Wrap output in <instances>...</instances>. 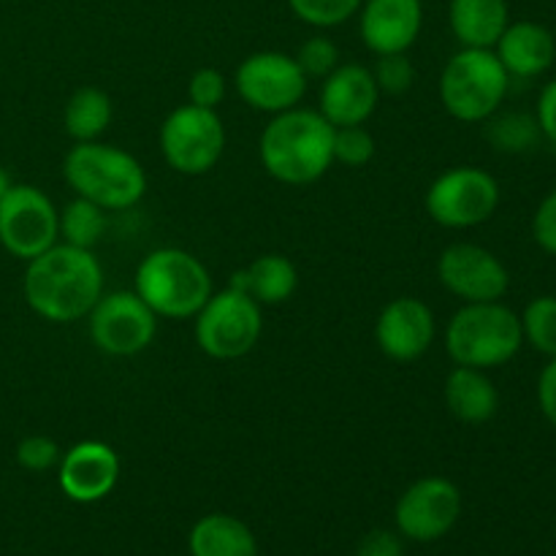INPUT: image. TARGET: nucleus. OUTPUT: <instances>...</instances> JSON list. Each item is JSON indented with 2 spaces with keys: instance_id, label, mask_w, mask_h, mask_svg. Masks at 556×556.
<instances>
[{
  "instance_id": "nucleus-32",
  "label": "nucleus",
  "mask_w": 556,
  "mask_h": 556,
  "mask_svg": "<svg viewBox=\"0 0 556 556\" xmlns=\"http://www.w3.org/2000/svg\"><path fill=\"white\" fill-rule=\"evenodd\" d=\"M60 456H63V451L47 434H27L16 445V465L27 472L54 470L60 465Z\"/></svg>"
},
{
  "instance_id": "nucleus-16",
  "label": "nucleus",
  "mask_w": 556,
  "mask_h": 556,
  "mask_svg": "<svg viewBox=\"0 0 556 556\" xmlns=\"http://www.w3.org/2000/svg\"><path fill=\"white\" fill-rule=\"evenodd\" d=\"M60 489L68 500L81 505L109 497L119 481V456L101 440H81L63 451L58 465Z\"/></svg>"
},
{
  "instance_id": "nucleus-5",
  "label": "nucleus",
  "mask_w": 556,
  "mask_h": 556,
  "mask_svg": "<svg viewBox=\"0 0 556 556\" xmlns=\"http://www.w3.org/2000/svg\"><path fill=\"white\" fill-rule=\"evenodd\" d=\"M136 293L157 318L188 320L195 318L212 296V277L188 250L161 248L141 258Z\"/></svg>"
},
{
  "instance_id": "nucleus-27",
  "label": "nucleus",
  "mask_w": 556,
  "mask_h": 556,
  "mask_svg": "<svg viewBox=\"0 0 556 556\" xmlns=\"http://www.w3.org/2000/svg\"><path fill=\"white\" fill-rule=\"evenodd\" d=\"M521 318V334L530 348L543 356H556V296H535L525 307Z\"/></svg>"
},
{
  "instance_id": "nucleus-10",
  "label": "nucleus",
  "mask_w": 556,
  "mask_h": 556,
  "mask_svg": "<svg viewBox=\"0 0 556 556\" xmlns=\"http://www.w3.org/2000/svg\"><path fill=\"white\" fill-rule=\"evenodd\" d=\"M60 239V212L36 185H11L0 199V244L14 258L33 261Z\"/></svg>"
},
{
  "instance_id": "nucleus-1",
  "label": "nucleus",
  "mask_w": 556,
  "mask_h": 556,
  "mask_svg": "<svg viewBox=\"0 0 556 556\" xmlns=\"http://www.w3.org/2000/svg\"><path fill=\"white\" fill-rule=\"evenodd\" d=\"M25 302L49 324H74L90 315L103 296V269L92 250L58 242L27 261Z\"/></svg>"
},
{
  "instance_id": "nucleus-21",
  "label": "nucleus",
  "mask_w": 556,
  "mask_h": 556,
  "mask_svg": "<svg viewBox=\"0 0 556 556\" xmlns=\"http://www.w3.org/2000/svg\"><path fill=\"white\" fill-rule=\"evenodd\" d=\"M237 291L248 293L253 302H258L261 307H275V304H286L288 299L296 293L299 288V271L293 266L291 258L280 253H264L248 264L244 269H239L237 275L228 282Z\"/></svg>"
},
{
  "instance_id": "nucleus-22",
  "label": "nucleus",
  "mask_w": 556,
  "mask_h": 556,
  "mask_svg": "<svg viewBox=\"0 0 556 556\" xmlns=\"http://www.w3.org/2000/svg\"><path fill=\"white\" fill-rule=\"evenodd\" d=\"M451 30L467 49H494L510 25L508 0H451Z\"/></svg>"
},
{
  "instance_id": "nucleus-2",
  "label": "nucleus",
  "mask_w": 556,
  "mask_h": 556,
  "mask_svg": "<svg viewBox=\"0 0 556 556\" xmlns=\"http://www.w3.org/2000/svg\"><path fill=\"white\" fill-rule=\"evenodd\" d=\"M334 130L318 109L271 114L258 144L266 174L282 185L318 182L334 163Z\"/></svg>"
},
{
  "instance_id": "nucleus-4",
  "label": "nucleus",
  "mask_w": 556,
  "mask_h": 556,
  "mask_svg": "<svg viewBox=\"0 0 556 556\" xmlns=\"http://www.w3.org/2000/svg\"><path fill=\"white\" fill-rule=\"evenodd\" d=\"M525 345L521 318L503 302H476L456 309L445 329V351L456 367L497 369Z\"/></svg>"
},
{
  "instance_id": "nucleus-23",
  "label": "nucleus",
  "mask_w": 556,
  "mask_h": 556,
  "mask_svg": "<svg viewBox=\"0 0 556 556\" xmlns=\"http://www.w3.org/2000/svg\"><path fill=\"white\" fill-rule=\"evenodd\" d=\"M190 556H258L253 530L228 514H210L188 535Z\"/></svg>"
},
{
  "instance_id": "nucleus-14",
  "label": "nucleus",
  "mask_w": 556,
  "mask_h": 556,
  "mask_svg": "<svg viewBox=\"0 0 556 556\" xmlns=\"http://www.w3.org/2000/svg\"><path fill=\"white\" fill-rule=\"evenodd\" d=\"M438 277L448 293L465 304L500 302L510 288V271L492 250L454 242L440 253Z\"/></svg>"
},
{
  "instance_id": "nucleus-18",
  "label": "nucleus",
  "mask_w": 556,
  "mask_h": 556,
  "mask_svg": "<svg viewBox=\"0 0 556 556\" xmlns=\"http://www.w3.org/2000/svg\"><path fill=\"white\" fill-rule=\"evenodd\" d=\"M380 101L378 81L372 71L358 63H340L320 85L318 112L334 128L364 125L375 114Z\"/></svg>"
},
{
  "instance_id": "nucleus-19",
  "label": "nucleus",
  "mask_w": 556,
  "mask_h": 556,
  "mask_svg": "<svg viewBox=\"0 0 556 556\" xmlns=\"http://www.w3.org/2000/svg\"><path fill=\"white\" fill-rule=\"evenodd\" d=\"M494 54L505 65L510 79H535L543 76L556 60L554 33L541 22H510L500 41L494 43Z\"/></svg>"
},
{
  "instance_id": "nucleus-3",
  "label": "nucleus",
  "mask_w": 556,
  "mask_h": 556,
  "mask_svg": "<svg viewBox=\"0 0 556 556\" xmlns=\"http://www.w3.org/2000/svg\"><path fill=\"white\" fill-rule=\"evenodd\" d=\"M63 177L79 199L106 212H123L147 193V172L130 152L103 141H76L63 161Z\"/></svg>"
},
{
  "instance_id": "nucleus-30",
  "label": "nucleus",
  "mask_w": 556,
  "mask_h": 556,
  "mask_svg": "<svg viewBox=\"0 0 556 556\" xmlns=\"http://www.w3.org/2000/svg\"><path fill=\"white\" fill-rule=\"evenodd\" d=\"M293 60L299 63L302 74L309 79H326L331 71L340 65V49L331 38L326 36H313L299 47V52L293 54Z\"/></svg>"
},
{
  "instance_id": "nucleus-20",
  "label": "nucleus",
  "mask_w": 556,
  "mask_h": 556,
  "mask_svg": "<svg viewBox=\"0 0 556 556\" xmlns=\"http://www.w3.org/2000/svg\"><path fill=\"white\" fill-rule=\"evenodd\" d=\"M443 400L451 416L462 424H470V427L492 421L500 407L497 386L483 369L472 367L451 369L443 386Z\"/></svg>"
},
{
  "instance_id": "nucleus-31",
  "label": "nucleus",
  "mask_w": 556,
  "mask_h": 556,
  "mask_svg": "<svg viewBox=\"0 0 556 556\" xmlns=\"http://www.w3.org/2000/svg\"><path fill=\"white\" fill-rule=\"evenodd\" d=\"M369 71H372L375 81H378L380 96H383V92L386 96H405L413 87V81H416V68H413V63L407 60V52L380 54L375 68Z\"/></svg>"
},
{
  "instance_id": "nucleus-11",
  "label": "nucleus",
  "mask_w": 556,
  "mask_h": 556,
  "mask_svg": "<svg viewBox=\"0 0 556 556\" xmlns=\"http://www.w3.org/2000/svg\"><path fill=\"white\" fill-rule=\"evenodd\" d=\"M233 87L255 112L280 114L302 103L307 92V76L302 74L293 54L255 52L239 63Z\"/></svg>"
},
{
  "instance_id": "nucleus-38",
  "label": "nucleus",
  "mask_w": 556,
  "mask_h": 556,
  "mask_svg": "<svg viewBox=\"0 0 556 556\" xmlns=\"http://www.w3.org/2000/svg\"><path fill=\"white\" fill-rule=\"evenodd\" d=\"M11 185H14V182H11L9 172H5V168L0 166V199H3V195L9 193V188H11Z\"/></svg>"
},
{
  "instance_id": "nucleus-34",
  "label": "nucleus",
  "mask_w": 556,
  "mask_h": 556,
  "mask_svg": "<svg viewBox=\"0 0 556 556\" xmlns=\"http://www.w3.org/2000/svg\"><path fill=\"white\" fill-rule=\"evenodd\" d=\"M532 237L543 253L556 255V190L538 204L535 217H532Z\"/></svg>"
},
{
  "instance_id": "nucleus-24",
  "label": "nucleus",
  "mask_w": 556,
  "mask_h": 556,
  "mask_svg": "<svg viewBox=\"0 0 556 556\" xmlns=\"http://www.w3.org/2000/svg\"><path fill=\"white\" fill-rule=\"evenodd\" d=\"M112 98L101 87H79L65 103L63 125L74 141H98L112 125Z\"/></svg>"
},
{
  "instance_id": "nucleus-9",
  "label": "nucleus",
  "mask_w": 556,
  "mask_h": 556,
  "mask_svg": "<svg viewBox=\"0 0 556 556\" xmlns=\"http://www.w3.org/2000/svg\"><path fill=\"white\" fill-rule=\"evenodd\" d=\"M429 217L443 228H476L500 206V182L478 166H456L440 174L427 190Z\"/></svg>"
},
{
  "instance_id": "nucleus-26",
  "label": "nucleus",
  "mask_w": 556,
  "mask_h": 556,
  "mask_svg": "<svg viewBox=\"0 0 556 556\" xmlns=\"http://www.w3.org/2000/svg\"><path fill=\"white\" fill-rule=\"evenodd\" d=\"M486 139L500 152H527L541 141V128L538 119L530 114L508 112V114H494L486 119Z\"/></svg>"
},
{
  "instance_id": "nucleus-36",
  "label": "nucleus",
  "mask_w": 556,
  "mask_h": 556,
  "mask_svg": "<svg viewBox=\"0 0 556 556\" xmlns=\"http://www.w3.org/2000/svg\"><path fill=\"white\" fill-rule=\"evenodd\" d=\"M538 128H541L543 139H548L552 144H556V76L552 81H546L538 96Z\"/></svg>"
},
{
  "instance_id": "nucleus-12",
  "label": "nucleus",
  "mask_w": 556,
  "mask_h": 556,
  "mask_svg": "<svg viewBox=\"0 0 556 556\" xmlns=\"http://www.w3.org/2000/svg\"><path fill=\"white\" fill-rule=\"evenodd\" d=\"M87 318L92 345L106 356H136L155 340L157 315L136 291L103 293Z\"/></svg>"
},
{
  "instance_id": "nucleus-33",
  "label": "nucleus",
  "mask_w": 556,
  "mask_h": 556,
  "mask_svg": "<svg viewBox=\"0 0 556 556\" xmlns=\"http://www.w3.org/2000/svg\"><path fill=\"white\" fill-rule=\"evenodd\" d=\"M228 79L217 68H199L188 81V98L193 106L215 109L226 101Z\"/></svg>"
},
{
  "instance_id": "nucleus-29",
  "label": "nucleus",
  "mask_w": 556,
  "mask_h": 556,
  "mask_svg": "<svg viewBox=\"0 0 556 556\" xmlns=\"http://www.w3.org/2000/svg\"><path fill=\"white\" fill-rule=\"evenodd\" d=\"M375 157V139L364 125H348L334 130V163L348 168L367 166Z\"/></svg>"
},
{
  "instance_id": "nucleus-8",
  "label": "nucleus",
  "mask_w": 556,
  "mask_h": 556,
  "mask_svg": "<svg viewBox=\"0 0 556 556\" xmlns=\"http://www.w3.org/2000/svg\"><path fill=\"white\" fill-rule=\"evenodd\" d=\"M157 144L168 168L185 177H201V174H210L223 157L226 125L215 109L185 103L163 119Z\"/></svg>"
},
{
  "instance_id": "nucleus-28",
  "label": "nucleus",
  "mask_w": 556,
  "mask_h": 556,
  "mask_svg": "<svg viewBox=\"0 0 556 556\" xmlns=\"http://www.w3.org/2000/svg\"><path fill=\"white\" fill-rule=\"evenodd\" d=\"M364 0H288L293 14L313 27H337L358 14Z\"/></svg>"
},
{
  "instance_id": "nucleus-37",
  "label": "nucleus",
  "mask_w": 556,
  "mask_h": 556,
  "mask_svg": "<svg viewBox=\"0 0 556 556\" xmlns=\"http://www.w3.org/2000/svg\"><path fill=\"white\" fill-rule=\"evenodd\" d=\"M538 407H541L543 418L556 429V356L548 358L538 378Z\"/></svg>"
},
{
  "instance_id": "nucleus-35",
  "label": "nucleus",
  "mask_w": 556,
  "mask_h": 556,
  "mask_svg": "<svg viewBox=\"0 0 556 556\" xmlns=\"http://www.w3.org/2000/svg\"><path fill=\"white\" fill-rule=\"evenodd\" d=\"M356 556H402V541L391 530H372L358 541Z\"/></svg>"
},
{
  "instance_id": "nucleus-15",
  "label": "nucleus",
  "mask_w": 556,
  "mask_h": 556,
  "mask_svg": "<svg viewBox=\"0 0 556 556\" xmlns=\"http://www.w3.org/2000/svg\"><path fill=\"white\" fill-rule=\"evenodd\" d=\"M434 313L416 296H400L380 309L375 320V342L380 353L396 364H413L432 348Z\"/></svg>"
},
{
  "instance_id": "nucleus-25",
  "label": "nucleus",
  "mask_w": 556,
  "mask_h": 556,
  "mask_svg": "<svg viewBox=\"0 0 556 556\" xmlns=\"http://www.w3.org/2000/svg\"><path fill=\"white\" fill-rule=\"evenodd\" d=\"M106 231V210H101L92 201L76 195L63 212H60V237L65 244L92 250L103 239Z\"/></svg>"
},
{
  "instance_id": "nucleus-6",
  "label": "nucleus",
  "mask_w": 556,
  "mask_h": 556,
  "mask_svg": "<svg viewBox=\"0 0 556 556\" xmlns=\"http://www.w3.org/2000/svg\"><path fill=\"white\" fill-rule=\"evenodd\" d=\"M510 76L494 49L456 52L440 74V103L459 123H486L500 112Z\"/></svg>"
},
{
  "instance_id": "nucleus-7",
  "label": "nucleus",
  "mask_w": 556,
  "mask_h": 556,
  "mask_svg": "<svg viewBox=\"0 0 556 556\" xmlns=\"http://www.w3.org/2000/svg\"><path fill=\"white\" fill-rule=\"evenodd\" d=\"M261 331H264L261 304L231 286L212 293L204 307L195 313V342L215 362L248 356L258 345Z\"/></svg>"
},
{
  "instance_id": "nucleus-17",
  "label": "nucleus",
  "mask_w": 556,
  "mask_h": 556,
  "mask_svg": "<svg viewBox=\"0 0 556 556\" xmlns=\"http://www.w3.org/2000/svg\"><path fill=\"white\" fill-rule=\"evenodd\" d=\"M358 33L372 54L407 52L421 36V0H364Z\"/></svg>"
},
{
  "instance_id": "nucleus-13",
  "label": "nucleus",
  "mask_w": 556,
  "mask_h": 556,
  "mask_svg": "<svg viewBox=\"0 0 556 556\" xmlns=\"http://www.w3.org/2000/svg\"><path fill=\"white\" fill-rule=\"evenodd\" d=\"M462 516V492L443 476H429L410 483L396 500L394 521L402 538L432 543L448 535Z\"/></svg>"
}]
</instances>
